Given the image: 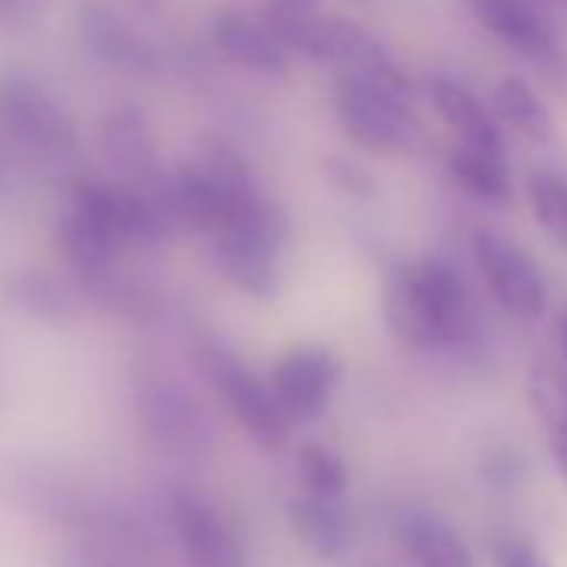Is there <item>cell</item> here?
<instances>
[{"mask_svg": "<svg viewBox=\"0 0 567 567\" xmlns=\"http://www.w3.org/2000/svg\"><path fill=\"white\" fill-rule=\"evenodd\" d=\"M288 520L295 537L315 557L334 560L351 547V514L344 497H321L301 491L288 501Z\"/></svg>", "mask_w": 567, "mask_h": 567, "instance_id": "obj_13", "label": "cell"}, {"mask_svg": "<svg viewBox=\"0 0 567 567\" xmlns=\"http://www.w3.org/2000/svg\"><path fill=\"white\" fill-rule=\"evenodd\" d=\"M298 474H301V484L308 494L344 497V491H348V467L324 444H305L298 451Z\"/></svg>", "mask_w": 567, "mask_h": 567, "instance_id": "obj_21", "label": "cell"}, {"mask_svg": "<svg viewBox=\"0 0 567 567\" xmlns=\"http://www.w3.org/2000/svg\"><path fill=\"white\" fill-rule=\"evenodd\" d=\"M274 11H318V0H267Z\"/></svg>", "mask_w": 567, "mask_h": 567, "instance_id": "obj_27", "label": "cell"}, {"mask_svg": "<svg viewBox=\"0 0 567 567\" xmlns=\"http://www.w3.org/2000/svg\"><path fill=\"white\" fill-rule=\"evenodd\" d=\"M104 161L127 181L154 177V141L147 121L137 107H117L104 117L101 127Z\"/></svg>", "mask_w": 567, "mask_h": 567, "instance_id": "obj_15", "label": "cell"}, {"mask_svg": "<svg viewBox=\"0 0 567 567\" xmlns=\"http://www.w3.org/2000/svg\"><path fill=\"white\" fill-rule=\"evenodd\" d=\"M530 404L547 431H567V378L547 364L530 371Z\"/></svg>", "mask_w": 567, "mask_h": 567, "instance_id": "obj_22", "label": "cell"}, {"mask_svg": "<svg viewBox=\"0 0 567 567\" xmlns=\"http://www.w3.org/2000/svg\"><path fill=\"white\" fill-rule=\"evenodd\" d=\"M328 167H331V171L338 174L334 181H338V184H344V187H351V190H368V187H371L368 174H364V171H358L354 164H344V161H331Z\"/></svg>", "mask_w": 567, "mask_h": 567, "instance_id": "obj_25", "label": "cell"}, {"mask_svg": "<svg viewBox=\"0 0 567 567\" xmlns=\"http://www.w3.org/2000/svg\"><path fill=\"white\" fill-rule=\"evenodd\" d=\"M210 44L227 64H234L240 71L284 74L291 68V54L280 48V41L274 38L267 21H257V18L240 14V11H220L214 18Z\"/></svg>", "mask_w": 567, "mask_h": 567, "instance_id": "obj_10", "label": "cell"}, {"mask_svg": "<svg viewBox=\"0 0 567 567\" xmlns=\"http://www.w3.org/2000/svg\"><path fill=\"white\" fill-rule=\"evenodd\" d=\"M38 4V0H0V14H8V18H21V14H28L31 8Z\"/></svg>", "mask_w": 567, "mask_h": 567, "instance_id": "obj_28", "label": "cell"}, {"mask_svg": "<svg viewBox=\"0 0 567 567\" xmlns=\"http://www.w3.org/2000/svg\"><path fill=\"white\" fill-rule=\"evenodd\" d=\"M341 131L371 154H404L421 144V121L411 94L374 78L338 71L331 84Z\"/></svg>", "mask_w": 567, "mask_h": 567, "instance_id": "obj_2", "label": "cell"}, {"mask_svg": "<svg viewBox=\"0 0 567 567\" xmlns=\"http://www.w3.org/2000/svg\"><path fill=\"white\" fill-rule=\"evenodd\" d=\"M467 11L494 41L540 68L547 78L567 74V48L547 0H467Z\"/></svg>", "mask_w": 567, "mask_h": 567, "instance_id": "obj_4", "label": "cell"}, {"mask_svg": "<svg viewBox=\"0 0 567 567\" xmlns=\"http://www.w3.org/2000/svg\"><path fill=\"white\" fill-rule=\"evenodd\" d=\"M527 200L534 220L547 230V237L567 250V177L554 171H534L527 181Z\"/></svg>", "mask_w": 567, "mask_h": 567, "instance_id": "obj_20", "label": "cell"}, {"mask_svg": "<svg viewBox=\"0 0 567 567\" xmlns=\"http://www.w3.org/2000/svg\"><path fill=\"white\" fill-rule=\"evenodd\" d=\"M474 264L484 277V288L494 305L514 321L534 324L547 311V288L540 267L507 237L494 230H474L471 240Z\"/></svg>", "mask_w": 567, "mask_h": 567, "instance_id": "obj_7", "label": "cell"}, {"mask_svg": "<svg viewBox=\"0 0 567 567\" xmlns=\"http://www.w3.org/2000/svg\"><path fill=\"white\" fill-rule=\"evenodd\" d=\"M557 344H560V351H564V358H567V315H560V324H557Z\"/></svg>", "mask_w": 567, "mask_h": 567, "instance_id": "obj_29", "label": "cell"}, {"mask_svg": "<svg viewBox=\"0 0 567 567\" xmlns=\"http://www.w3.org/2000/svg\"><path fill=\"white\" fill-rule=\"evenodd\" d=\"M0 121H4L8 134L38 161L61 164L78 151L71 117L38 81L24 74H11L0 81Z\"/></svg>", "mask_w": 567, "mask_h": 567, "instance_id": "obj_6", "label": "cell"}, {"mask_svg": "<svg viewBox=\"0 0 567 567\" xmlns=\"http://www.w3.org/2000/svg\"><path fill=\"white\" fill-rule=\"evenodd\" d=\"M338 384H341V361L328 348H295L267 374V388L291 424L321 417Z\"/></svg>", "mask_w": 567, "mask_h": 567, "instance_id": "obj_8", "label": "cell"}, {"mask_svg": "<svg viewBox=\"0 0 567 567\" xmlns=\"http://www.w3.org/2000/svg\"><path fill=\"white\" fill-rule=\"evenodd\" d=\"M137 411H141L144 431L161 447L184 451L200 441L204 424H200L194 401L167 381H144L137 391Z\"/></svg>", "mask_w": 567, "mask_h": 567, "instance_id": "obj_12", "label": "cell"}, {"mask_svg": "<svg viewBox=\"0 0 567 567\" xmlns=\"http://www.w3.org/2000/svg\"><path fill=\"white\" fill-rule=\"evenodd\" d=\"M384 318L401 344L421 351L464 348L477 334L464 277L437 257L408 260L388 274Z\"/></svg>", "mask_w": 567, "mask_h": 567, "instance_id": "obj_1", "label": "cell"}, {"mask_svg": "<svg viewBox=\"0 0 567 567\" xmlns=\"http://www.w3.org/2000/svg\"><path fill=\"white\" fill-rule=\"evenodd\" d=\"M494 117L501 124H507L514 134L534 141V144H547L554 137V121L547 114V107L540 104V97L530 91V84L517 74H507L497 81L494 87Z\"/></svg>", "mask_w": 567, "mask_h": 567, "instance_id": "obj_19", "label": "cell"}, {"mask_svg": "<svg viewBox=\"0 0 567 567\" xmlns=\"http://www.w3.org/2000/svg\"><path fill=\"white\" fill-rule=\"evenodd\" d=\"M451 177L461 184L464 194L484 204H504L511 200V171H507V151L491 147H467L457 144L447 157Z\"/></svg>", "mask_w": 567, "mask_h": 567, "instance_id": "obj_18", "label": "cell"}, {"mask_svg": "<svg viewBox=\"0 0 567 567\" xmlns=\"http://www.w3.org/2000/svg\"><path fill=\"white\" fill-rule=\"evenodd\" d=\"M491 560H494V567H554L540 547H534L530 540H520V537L497 540L491 550Z\"/></svg>", "mask_w": 567, "mask_h": 567, "instance_id": "obj_23", "label": "cell"}, {"mask_svg": "<svg viewBox=\"0 0 567 567\" xmlns=\"http://www.w3.org/2000/svg\"><path fill=\"white\" fill-rule=\"evenodd\" d=\"M550 437V454H554V467L560 471V477L567 481V431H547Z\"/></svg>", "mask_w": 567, "mask_h": 567, "instance_id": "obj_26", "label": "cell"}, {"mask_svg": "<svg viewBox=\"0 0 567 567\" xmlns=\"http://www.w3.org/2000/svg\"><path fill=\"white\" fill-rule=\"evenodd\" d=\"M171 524L187 567H240V550L224 514L200 494L181 491L171 501Z\"/></svg>", "mask_w": 567, "mask_h": 567, "instance_id": "obj_9", "label": "cell"}, {"mask_svg": "<svg viewBox=\"0 0 567 567\" xmlns=\"http://www.w3.org/2000/svg\"><path fill=\"white\" fill-rule=\"evenodd\" d=\"M81 38L91 48V54L114 71H127V74L157 71V51L117 11L104 4L81 8Z\"/></svg>", "mask_w": 567, "mask_h": 567, "instance_id": "obj_11", "label": "cell"}, {"mask_svg": "<svg viewBox=\"0 0 567 567\" xmlns=\"http://www.w3.org/2000/svg\"><path fill=\"white\" fill-rule=\"evenodd\" d=\"M427 97H431V107L437 111V117L444 121V127L457 137V144L504 151V134H501L494 114L484 111V104L464 84H457L451 78H434V81H427Z\"/></svg>", "mask_w": 567, "mask_h": 567, "instance_id": "obj_14", "label": "cell"}, {"mask_svg": "<svg viewBox=\"0 0 567 567\" xmlns=\"http://www.w3.org/2000/svg\"><path fill=\"white\" fill-rule=\"evenodd\" d=\"M200 368L227 411L237 417V424L247 431V437L264 447V451H280L291 437V421L284 414L267 388V381L254 378L247 364H240L230 351L224 348H204L200 351Z\"/></svg>", "mask_w": 567, "mask_h": 567, "instance_id": "obj_5", "label": "cell"}, {"mask_svg": "<svg viewBox=\"0 0 567 567\" xmlns=\"http://www.w3.org/2000/svg\"><path fill=\"white\" fill-rule=\"evenodd\" d=\"M8 298L18 311H24L28 318L41 321V324H51V328H64L78 315L74 295L64 288V280H58L54 274L38 270V267L11 270Z\"/></svg>", "mask_w": 567, "mask_h": 567, "instance_id": "obj_17", "label": "cell"}, {"mask_svg": "<svg viewBox=\"0 0 567 567\" xmlns=\"http://www.w3.org/2000/svg\"><path fill=\"white\" fill-rule=\"evenodd\" d=\"M288 214L274 197H267L247 220L210 244L224 277L234 288L254 298H270L280 284V257L288 247Z\"/></svg>", "mask_w": 567, "mask_h": 567, "instance_id": "obj_3", "label": "cell"}, {"mask_svg": "<svg viewBox=\"0 0 567 567\" xmlns=\"http://www.w3.org/2000/svg\"><path fill=\"white\" fill-rule=\"evenodd\" d=\"M484 474H487V481L494 487H511L517 481V474H520V461H517V454H497V457L487 461Z\"/></svg>", "mask_w": 567, "mask_h": 567, "instance_id": "obj_24", "label": "cell"}, {"mask_svg": "<svg viewBox=\"0 0 567 567\" xmlns=\"http://www.w3.org/2000/svg\"><path fill=\"white\" fill-rule=\"evenodd\" d=\"M398 537L417 567H477L471 547L434 514H404L398 520Z\"/></svg>", "mask_w": 567, "mask_h": 567, "instance_id": "obj_16", "label": "cell"}]
</instances>
